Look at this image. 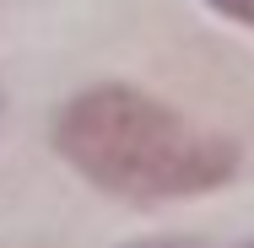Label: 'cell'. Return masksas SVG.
<instances>
[{
    "label": "cell",
    "mask_w": 254,
    "mask_h": 248,
    "mask_svg": "<svg viewBox=\"0 0 254 248\" xmlns=\"http://www.w3.org/2000/svg\"><path fill=\"white\" fill-rule=\"evenodd\" d=\"M54 146L87 184L141 205L211 195L238 173V141L125 81L76 92L54 119Z\"/></svg>",
    "instance_id": "obj_1"
},
{
    "label": "cell",
    "mask_w": 254,
    "mask_h": 248,
    "mask_svg": "<svg viewBox=\"0 0 254 248\" xmlns=\"http://www.w3.org/2000/svg\"><path fill=\"white\" fill-rule=\"evenodd\" d=\"M222 16H238V22H254V0H211Z\"/></svg>",
    "instance_id": "obj_2"
},
{
    "label": "cell",
    "mask_w": 254,
    "mask_h": 248,
    "mask_svg": "<svg viewBox=\"0 0 254 248\" xmlns=\"http://www.w3.org/2000/svg\"><path fill=\"white\" fill-rule=\"evenodd\" d=\"M130 248H211V243H190V238H152V243H130Z\"/></svg>",
    "instance_id": "obj_3"
}]
</instances>
